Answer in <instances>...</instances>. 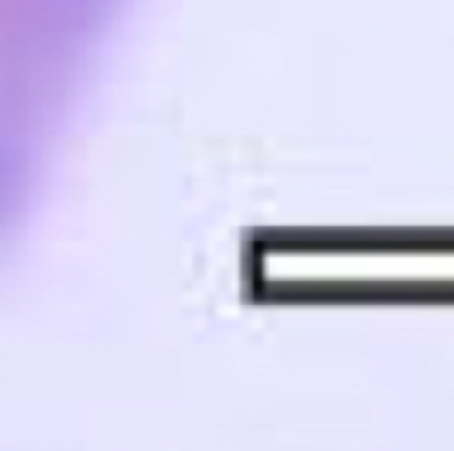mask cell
<instances>
[{"label": "cell", "mask_w": 454, "mask_h": 451, "mask_svg": "<svg viewBox=\"0 0 454 451\" xmlns=\"http://www.w3.org/2000/svg\"><path fill=\"white\" fill-rule=\"evenodd\" d=\"M130 0H0V246L24 230Z\"/></svg>", "instance_id": "6da1fadb"}]
</instances>
